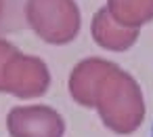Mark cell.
<instances>
[{"label":"cell","mask_w":153,"mask_h":137,"mask_svg":"<svg viewBox=\"0 0 153 137\" xmlns=\"http://www.w3.org/2000/svg\"><path fill=\"white\" fill-rule=\"evenodd\" d=\"M151 137H153V126H151Z\"/></svg>","instance_id":"cell-2"},{"label":"cell","mask_w":153,"mask_h":137,"mask_svg":"<svg viewBox=\"0 0 153 137\" xmlns=\"http://www.w3.org/2000/svg\"><path fill=\"white\" fill-rule=\"evenodd\" d=\"M9 129L15 137H61L63 120L48 108H19L9 114Z\"/></svg>","instance_id":"cell-1"}]
</instances>
